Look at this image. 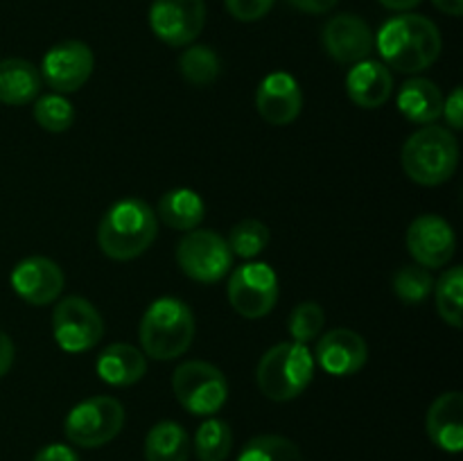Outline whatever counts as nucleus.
Returning a JSON list of instances; mask_svg holds the SVG:
<instances>
[{
    "label": "nucleus",
    "instance_id": "obj_1",
    "mask_svg": "<svg viewBox=\"0 0 463 461\" xmlns=\"http://www.w3.org/2000/svg\"><path fill=\"white\" fill-rule=\"evenodd\" d=\"M375 48L383 54L384 66L416 75L428 71L441 54V32L428 16L401 14L380 27Z\"/></svg>",
    "mask_w": 463,
    "mask_h": 461
},
{
    "label": "nucleus",
    "instance_id": "obj_2",
    "mask_svg": "<svg viewBox=\"0 0 463 461\" xmlns=\"http://www.w3.org/2000/svg\"><path fill=\"white\" fill-rule=\"evenodd\" d=\"M158 235L156 212L143 199L113 203L98 229V247L111 260H134L143 256Z\"/></svg>",
    "mask_w": 463,
    "mask_h": 461
},
{
    "label": "nucleus",
    "instance_id": "obj_3",
    "mask_svg": "<svg viewBox=\"0 0 463 461\" xmlns=\"http://www.w3.org/2000/svg\"><path fill=\"white\" fill-rule=\"evenodd\" d=\"M140 346L145 357L170 362L184 355L194 339V315L181 298H156L140 321Z\"/></svg>",
    "mask_w": 463,
    "mask_h": 461
},
{
    "label": "nucleus",
    "instance_id": "obj_4",
    "mask_svg": "<svg viewBox=\"0 0 463 461\" xmlns=\"http://www.w3.org/2000/svg\"><path fill=\"white\" fill-rule=\"evenodd\" d=\"M405 174L414 183L441 185L452 179L459 165V143L448 127L425 125L405 140L401 152Z\"/></svg>",
    "mask_w": 463,
    "mask_h": 461
},
{
    "label": "nucleus",
    "instance_id": "obj_5",
    "mask_svg": "<svg viewBox=\"0 0 463 461\" xmlns=\"http://www.w3.org/2000/svg\"><path fill=\"white\" fill-rule=\"evenodd\" d=\"M315 366V357L306 343H276L258 362V389L274 402L294 400L310 387Z\"/></svg>",
    "mask_w": 463,
    "mask_h": 461
},
{
    "label": "nucleus",
    "instance_id": "obj_6",
    "mask_svg": "<svg viewBox=\"0 0 463 461\" xmlns=\"http://www.w3.org/2000/svg\"><path fill=\"white\" fill-rule=\"evenodd\" d=\"M125 428V407L113 396H93L68 411L63 434L72 446L102 447Z\"/></svg>",
    "mask_w": 463,
    "mask_h": 461
},
{
    "label": "nucleus",
    "instance_id": "obj_7",
    "mask_svg": "<svg viewBox=\"0 0 463 461\" xmlns=\"http://www.w3.org/2000/svg\"><path fill=\"white\" fill-rule=\"evenodd\" d=\"M172 391L185 411L213 416L229 400V382L217 366L202 360L184 362L172 375Z\"/></svg>",
    "mask_w": 463,
    "mask_h": 461
},
{
    "label": "nucleus",
    "instance_id": "obj_8",
    "mask_svg": "<svg viewBox=\"0 0 463 461\" xmlns=\"http://www.w3.org/2000/svg\"><path fill=\"white\" fill-rule=\"evenodd\" d=\"M176 262L188 278L213 285L229 276L233 267V253L226 244V238H222L217 230L193 229L185 230L176 244Z\"/></svg>",
    "mask_w": 463,
    "mask_h": 461
},
{
    "label": "nucleus",
    "instance_id": "obj_9",
    "mask_svg": "<svg viewBox=\"0 0 463 461\" xmlns=\"http://www.w3.org/2000/svg\"><path fill=\"white\" fill-rule=\"evenodd\" d=\"M52 334L66 353H84L104 337V321L98 307L84 296H63L52 312Z\"/></svg>",
    "mask_w": 463,
    "mask_h": 461
},
{
    "label": "nucleus",
    "instance_id": "obj_10",
    "mask_svg": "<svg viewBox=\"0 0 463 461\" xmlns=\"http://www.w3.org/2000/svg\"><path fill=\"white\" fill-rule=\"evenodd\" d=\"M229 303L244 319H262L279 301V276L267 262H247L231 271Z\"/></svg>",
    "mask_w": 463,
    "mask_h": 461
},
{
    "label": "nucleus",
    "instance_id": "obj_11",
    "mask_svg": "<svg viewBox=\"0 0 463 461\" xmlns=\"http://www.w3.org/2000/svg\"><path fill=\"white\" fill-rule=\"evenodd\" d=\"M206 25L203 0H154L149 27L154 36L172 48H188Z\"/></svg>",
    "mask_w": 463,
    "mask_h": 461
},
{
    "label": "nucleus",
    "instance_id": "obj_12",
    "mask_svg": "<svg viewBox=\"0 0 463 461\" xmlns=\"http://www.w3.org/2000/svg\"><path fill=\"white\" fill-rule=\"evenodd\" d=\"M93 68V50L84 41H61L45 52L41 61V80L48 81L54 93L68 95L80 90L90 80Z\"/></svg>",
    "mask_w": 463,
    "mask_h": 461
},
{
    "label": "nucleus",
    "instance_id": "obj_13",
    "mask_svg": "<svg viewBox=\"0 0 463 461\" xmlns=\"http://www.w3.org/2000/svg\"><path fill=\"white\" fill-rule=\"evenodd\" d=\"M407 251L411 253L416 265L425 267V269H439L446 267L452 260L457 249L455 230H452L450 221L443 217L425 212L419 215L407 229Z\"/></svg>",
    "mask_w": 463,
    "mask_h": 461
},
{
    "label": "nucleus",
    "instance_id": "obj_14",
    "mask_svg": "<svg viewBox=\"0 0 463 461\" xmlns=\"http://www.w3.org/2000/svg\"><path fill=\"white\" fill-rule=\"evenodd\" d=\"M321 43L337 63L355 66L371 57L375 48V36L364 18L355 14H337L321 30Z\"/></svg>",
    "mask_w": 463,
    "mask_h": 461
},
{
    "label": "nucleus",
    "instance_id": "obj_15",
    "mask_svg": "<svg viewBox=\"0 0 463 461\" xmlns=\"http://www.w3.org/2000/svg\"><path fill=\"white\" fill-rule=\"evenodd\" d=\"M12 289L30 306H48L54 303L63 292L61 267L45 256H30L14 267L9 276Z\"/></svg>",
    "mask_w": 463,
    "mask_h": 461
},
{
    "label": "nucleus",
    "instance_id": "obj_16",
    "mask_svg": "<svg viewBox=\"0 0 463 461\" xmlns=\"http://www.w3.org/2000/svg\"><path fill=\"white\" fill-rule=\"evenodd\" d=\"M315 355V364H319L326 373L346 378L355 375L366 364L369 346L355 330L335 328L319 339Z\"/></svg>",
    "mask_w": 463,
    "mask_h": 461
},
{
    "label": "nucleus",
    "instance_id": "obj_17",
    "mask_svg": "<svg viewBox=\"0 0 463 461\" xmlns=\"http://www.w3.org/2000/svg\"><path fill=\"white\" fill-rule=\"evenodd\" d=\"M256 108L262 120L269 125H292L303 108L301 86L289 72H271L258 86Z\"/></svg>",
    "mask_w": 463,
    "mask_h": 461
},
{
    "label": "nucleus",
    "instance_id": "obj_18",
    "mask_svg": "<svg viewBox=\"0 0 463 461\" xmlns=\"http://www.w3.org/2000/svg\"><path fill=\"white\" fill-rule=\"evenodd\" d=\"M428 437L439 450L457 455L463 447V396L459 391L441 393L425 416Z\"/></svg>",
    "mask_w": 463,
    "mask_h": 461
},
{
    "label": "nucleus",
    "instance_id": "obj_19",
    "mask_svg": "<svg viewBox=\"0 0 463 461\" xmlns=\"http://www.w3.org/2000/svg\"><path fill=\"white\" fill-rule=\"evenodd\" d=\"M346 93L362 108H380L393 93V75L383 61L364 59L346 75Z\"/></svg>",
    "mask_w": 463,
    "mask_h": 461
},
{
    "label": "nucleus",
    "instance_id": "obj_20",
    "mask_svg": "<svg viewBox=\"0 0 463 461\" xmlns=\"http://www.w3.org/2000/svg\"><path fill=\"white\" fill-rule=\"evenodd\" d=\"M99 380L111 387H131L147 373V357L131 343H109L95 362Z\"/></svg>",
    "mask_w": 463,
    "mask_h": 461
},
{
    "label": "nucleus",
    "instance_id": "obj_21",
    "mask_svg": "<svg viewBox=\"0 0 463 461\" xmlns=\"http://www.w3.org/2000/svg\"><path fill=\"white\" fill-rule=\"evenodd\" d=\"M443 93L432 80L411 77L398 90V111L414 125H434L443 113Z\"/></svg>",
    "mask_w": 463,
    "mask_h": 461
},
{
    "label": "nucleus",
    "instance_id": "obj_22",
    "mask_svg": "<svg viewBox=\"0 0 463 461\" xmlns=\"http://www.w3.org/2000/svg\"><path fill=\"white\" fill-rule=\"evenodd\" d=\"M41 90V72L25 59H3L0 61V102L7 107H23L36 99Z\"/></svg>",
    "mask_w": 463,
    "mask_h": 461
},
{
    "label": "nucleus",
    "instance_id": "obj_23",
    "mask_svg": "<svg viewBox=\"0 0 463 461\" xmlns=\"http://www.w3.org/2000/svg\"><path fill=\"white\" fill-rule=\"evenodd\" d=\"M156 212L170 229L193 230L203 221L206 203H203V199L199 197L194 190L175 188L167 190V193L158 199Z\"/></svg>",
    "mask_w": 463,
    "mask_h": 461
},
{
    "label": "nucleus",
    "instance_id": "obj_24",
    "mask_svg": "<svg viewBox=\"0 0 463 461\" xmlns=\"http://www.w3.org/2000/svg\"><path fill=\"white\" fill-rule=\"evenodd\" d=\"M190 447L188 432L179 423L161 420L145 438V461H188Z\"/></svg>",
    "mask_w": 463,
    "mask_h": 461
},
{
    "label": "nucleus",
    "instance_id": "obj_25",
    "mask_svg": "<svg viewBox=\"0 0 463 461\" xmlns=\"http://www.w3.org/2000/svg\"><path fill=\"white\" fill-rule=\"evenodd\" d=\"M233 447L231 425L222 419H208L194 434V455L199 461H226Z\"/></svg>",
    "mask_w": 463,
    "mask_h": 461
},
{
    "label": "nucleus",
    "instance_id": "obj_26",
    "mask_svg": "<svg viewBox=\"0 0 463 461\" xmlns=\"http://www.w3.org/2000/svg\"><path fill=\"white\" fill-rule=\"evenodd\" d=\"M434 298H437L439 316L452 328L463 325V269L450 267L441 278L434 283Z\"/></svg>",
    "mask_w": 463,
    "mask_h": 461
},
{
    "label": "nucleus",
    "instance_id": "obj_27",
    "mask_svg": "<svg viewBox=\"0 0 463 461\" xmlns=\"http://www.w3.org/2000/svg\"><path fill=\"white\" fill-rule=\"evenodd\" d=\"M179 71L188 84L202 89L220 77L222 63L215 50L208 45H188V50L179 57Z\"/></svg>",
    "mask_w": 463,
    "mask_h": 461
},
{
    "label": "nucleus",
    "instance_id": "obj_28",
    "mask_svg": "<svg viewBox=\"0 0 463 461\" xmlns=\"http://www.w3.org/2000/svg\"><path fill=\"white\" fill-rule=\"evenodd\" d=\"M238 461H303V455L289 438L279 434H260L240 450Z\"/></svg>",
    "mask_w": 463,
    "mask_h": 461
},
{
    "label": "nucleus",
    "instance_id": "obj_29",
    "mask_svg": "<svg viewBox=\"0 0 463 461\" xmlns=\"http://www.w3.org/2000/svg\"><path fill=\"white\" fill-rule=\"evenodd\" d=\"M393 294L401 298L405 306H420L425 298L432 294L434 289V278L430 274V269L420 265H405L393 274L392 280Z\"/></svg>",
    "mask_w": 463,
    "mask_h": 461
},
{
    "label": "nucleus",
    "instance_id": "obj_30",
    "mask_svg": "<svg viewBox=\"0 0 463 461\" xmlns=\"http://www.w3.org/2000/svg\"><path fill=\"white\" fill-rule=\"evenodd\" d=\"M226 244H229L231 253L244 258V260H251V258L260 256L269 244V229L258 220H242L229 230Z\"/></svg>",
    "mask_w": 463,
    "mask_h": 461
},
{
    "label": "nucleus",
    "instance_id": "obj_31",
    "mask_svg": "<svg viewBox=\"0 0 463 461\" xmlns=\"http://www.w3.org/2000/svg\"><path fill=\"white\" fill-rule=\"evenodd\" d=\"M34 120L41 129L50 131V134H61V131L71 129L75 122V108L68 102L66 95H43L34 104Z\"/></svg>",
    "mask_w": 463,
    "mask_h": 461
},
{
    "label": "nucleus",
    "instance_id": "obj_32",
    "mask_svg": "<svg viewBox=\"0 0 463 461\" xmlns=\"http://www.w3.org/2000/svg\"><path fill=\"white\" fill-rule=\"evenodd\" d=\"M326 324V312L319 303L303 301L289 315V334L297 343H310L312 339L319 337Z\"/></svg>",
    "mask_w": 463,
    "mask_h": 461
},
{
    "label": "nucleus",
    "instance_id": "obj_33",
    "mask_svg": "<svg viewBox=\"0 0 463 461\" xmlns=\"http://www.w3.org/2000/svg\"><path fill=\"white\" fill-rule=\"evenodd\" d=\"M276 0H224L226 9L233 18L242 23H253L260 21L262 16L269 14V9L274 7Z\"/></svg>",
    "mask_w": 463,
    "mask_h": 461
},
{
    "label": "nucleus",
    "instance_id": "obj_34",
    "mask_svg": "<svg viewBox=\"0 0 463 461\" xmlns=\"http://www.w3.org/2000/svg\"><path fill=\"white\" fill-rule=\"evenodd\" d=\"M448 122V129H463V90L457 86L446 99H443V113Z\"/></svg>",
    "mask_w": 463,
    "mask_h": 461
},
{
    "label": "nucleus",
    "instance_id": "obj_35",
    "mask_svg": "<svg viewBox=\"0 0 463 461\" xmlns=\"http://www.w3.org/2000/svg\"><path fill=\"white\" fill-rule=\"evenodd\" d=\"M34 461H81L80 455L66 443H50L36 452Z\"/></svg>",
    "mask_w": 463,
    "mask_h": 461
},
{
    "label": "nucleus",
    "instance_id": "obj_36",
    "mask_svg": "<svg viewBox=\"0 0 463 461\" xmlns=\"http://www.w3.org/2000/svg\"><path fill=\"white\" fill-rule=\"evenodd\" d=\"M294 9L306 14H326L339 3V0H288Z\"/></svg>",
    "mask_w": 463,
    "mask_h": 461
},
{
    "label": "nucleus",
    "instance_id": "obj_37",
    "mask_svg": "<svg viewBox=\"0 0 463 461\" xmlns=\"http://www.w3.org/2000/svg\"><path fill=\"white\" fill-rule=\"evenodd\" d=\"M14 353H16L14 351V342L9 339L7 333H3V330H0V378H3L9 369H12Z\"/></svg>",
    "mask_w": 463,
    "mask_h": 461
},
{
    "label": "nucleus",
    "instance_id": "obj_38",
    "mask_svg": "<svg viewBox=\"0 0 463 461\" xmlns=\"http://www.w3.org/2000/svg\"><path fill=\"white\" fill-rule=\"evenodd\" d=\"M434 7L441 9L443 14H450V16H461L463 14V0H432Z\"/></svg>",
    "mask_w": 463,
    "mask_h": 461
},
{
    "label": "nucleus",
    "instance_id": "obj_39",
    "mask_svg": "<svg viewBox=\"0 0 463 461\" xmlns=\"http://www.w3.org/2000/svg\"><path fill=\"white\" fill-rule=\"evenodd\" d=\"M423 0H380V5L387 9H393V12H410V9L419 7Z\"/></svg>",
    "mask_w": 463,
    "mask_h": 461
}]
</instances>
